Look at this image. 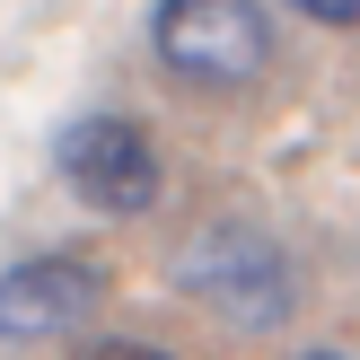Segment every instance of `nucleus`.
<instances>
[{"mask_svg":"<svg viewBox=\"0 0 360 360\" xmlns=\"http://www.w3.org/2000/svg\"><path fill=\"white\" fill-rule=\"evenodd\" d=\"M150 53L193 88H246L273 62V18L255 0H158L150 9Z\"/></svg>","mask_w":360,"mask_h":360,"instance_id":"f03ea898","label":"nucleus"},{"mask_svg":"<svg viewBox=\"0 0 360 360\" xmlns=\"http://www.w3.org/2000/svg\"><path fill=\"white\" fill-rule=\"evenodd\" d=\"M105 299V264L97 255H27L0 273V343H53L79 334Z\"/></svg>","mask_w":360,"mask_h":360,"instance_id":"20e7f679","label":"nucleus"},{"mask_svg":"<svg viewBox=\"0 0 360 360\" xmlns=\"http://www.w3.org/2000/svg\"><path fill=\"white\" fill-rule=\"evenodd\" d=\"M176 290L202 299L211 316H229L238 334H273L290 326L299 308V281H290V255L264 238L255 220H211L176 246Z\"/></svg>","mask_w":360,"mask_h":360,"instance_id":"f257e3e1","label":"nucleus"},{"mask_svg":"<svg viewBox=\"0 0 360 360\" xmlns=\"http://www.w3.org/2000/svg\"><path fill=\"white\" fill-rule=\"evenodd\" d=\"M299 18H316V27H360V0H290Z\"/></svg>","mask_w":360,"mask_h":360,"instance_id":"423d86ee","label":"nucleus"},{"mask_svg":"<svg viewBox=\"0 0 360 360\" xmlns=\"http://www.w3.org/2000/svg\"><path fill=\"white\" fill-rule=\"evenodd\" d=\"M79 360H176L158 343H132V334H97V343H79Z\"/></svg>","mask_w":360,"mask_h":360,"instance_id":"39448f33","label":"nucleus"},{"mask_svg":"<svg viewBox=\"0 0 360 360\" xmlns=\"http://www.w3.org/2000/svg\"><path fill=\"white\" fill-rule=\"evenodd\" d=\"M299 360H343V352H299Z\"/></svg>","mask_w":360,"mask_h":360,"instance_id":"0eeeda50","label":"nucleus"},{"mask_svg":"<svg viewBox=\"0 0 360 360\" xmlns=\"http://www.w3.org/2000/svg\"><path fill=\"white\" fill-rule=\"evenodd\" d=\"M53 167H62V185L79 193L88 211H105V220H141V211H158V185H167L158 141L141 132L132 115H79V123H62Z\"/></svg>","mask_w":360,"mask_h":360,"instance_id":"7ed1b4c3","label":"nucleus"}]
</instances>
